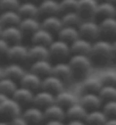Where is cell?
I'll return each instance as SVG.
<instances>
[{"mask_svg":"<svg viewBox=\"0 0 116 125\" xmlns=\"http://www.w3.org/2000/svg\"><path fill=\"white\" fill-rule=\"evenodd\" d=\"M89 57L92 64H97V65H106L112 62L114 59L112 41L103 38H99L98 40L93 41Z\"/></svg>","mask_w":116,"mask_h":125,"instance_id":"obj_1","label":"cell"},{"mask_svg":"<svg viewBox=\"0 0 116 125\" xmlns=\"http://www.w3.org/2000/svg\"><path fill=\"white\" fill-rule=\"evenodd\" d=\"M74 79H85L92 67V62L89 56L85 55H71L67 59Z\"/></svg>","mask_w":116,"mask_h":125,"instance_id":"obj_2","label":"cell"},{"mask_svg":"<svg viewBox=\"0 0 116 125\" xmlns=\"http://www.w3.org/2000/svg\"><path fill=\"white\" fill-rule=\"evenodd\" d=\"M49 50V60L55 62H65V59H68L71 53L70 43L62 41L59 39H55L53 42L48 46Z\"/></svg>","mask_w":116,"mask_h":125,"instance_id":"obj_3","label":"cell"},{"mask_svg":"<svg viewBox=\"0 0 116 125\" xmlns=\"http://www.w3.org/2000/svg\"><path fill=\"white\" fill-rule=\"evenodd\" d=\"M77 30L81 38L89 40L91 42L100 38L99 25L96 20H82V22L77 26Z\"/></svg>","mask_w":116,"mask_h":125,"instance_id":"obj_4","label":"cell"},{"mask_svg":"<svg viewBox=\"0 0 116 125\" xmlns=\"http://www.w3.org/2000/svg\"><path fill=\"white\" fill-rule=\"evenodd\" d=\"M6 57L11 62H17V64L29 62V47L24 46L22 43L10 44Z\"/></svg>","mask_w":116,"mask_h":125,"instance_id":"obj_5","label":"cell"},{"mask_svg":"<svg viewBox=\"0 0 116 125\" xmlns=\"http://www.w3.org/2000/svg\"><path fill=\"white\" fill-rule=\"evenodd\" d=\"M22 114V106L15 101L11 97L7 98L2 104H0V117L10 121L11 118Z\"/></svg>","mask_w":116,"mask_h":125,"instance_id":"obj_6","label":"cell"},{"mask_svg":"<svg viewBox=\"0 0 116 125\" xmlns=\"http://www.w3.org/2000/svg\"><path fill=\"white\" fill-rule=\"evenodd\" d=\"M100 38L106 40L116 39V17H107L98 22Z\"/></svg>","mask_w":116,"mask_h":125,"instance_id":"obj_7","label":"cell"},{"mask_svg":"<svg viewBox=\"0 0 116 125\" xmlns=\"http://www.w3.org/2000/svg\"><path fill=\"white\" fill-rule=\"evenodd\" d=\"M51 74L58 77L59 80H62L64 83H68L74 79L73 72H72L67 62H57L53 64Z\"/></svg>","mask_w":116,"mask_h":125,"instance_id":"obj_8","label":"cell"},{"mask_svg":"<svg viewBox=\"0 0 116 125\" xmlns=\"http://www.w3.org/2000/svg\"><path fill=\"white\" fill-rule=\"evenodd\" d=\"M21 115L29 123V125H39L44 122L43 109L38 108L35 106H30V107L25 108L24 110H22Z\"/></svg>","mask_w":116,"mask_h":125,"instance_id":"obj_9","label":"cell"},{"mask_svg":"<svg viewBox=\"0 0 116 125\" xmlns=\"http://www.w3.org/2000/svg\"><path fill=\"white\" fill-rule=\"evenodd\" d=\"M64 88H65V83L58 77H56L55 75H53V74L44 76L41 80V89L49 91L53 94H57L58 92L63 91Z\"/></svg>","mask_w":116,"mask_h":125,"instance_id":"obj_10","label":"cell"},{"mask_svg":"<svg viewBox=\"0 0 116 125\" xmlns=\"http://www.w3.org/2000/svg\"><path fill=\"white\" fill-rule=\"evenodd\" d=\"M107 17H116V6H114L110 2H107L105 0H100L97 3L93 20L100 21Z\"/></svg>","mask_w":116,"mask_h":125,"instance_id":"obj_11","label":"cell"},{"mask_svg":"<svg viewBox=\"0 0 116 125\" xmlns=\"http://www.w3.org/2000/svg\"><path fill=\"white\" fill-rule=\"evenodd\" d=\"M55 104V94L49 91L40 89L38 91L34 92V97H33V102L32 105L38 107V108L44 109L48 106Z\"/></svg>","mask_w":116,"mask_h":125,"instance_id":"obj_12","label":"cell"},{"mask_svg":"<svg viewBox=\"0 0 116 125\" xmlns=\"http://www.w3.org/2000/svg\"><path fill=\"white\" fill-rule=\"evenodd\" d=\"M96 0H77L76 11L81 15L82 20H93L97 3Z\"/></svg>","mask_w":116,"mask_h":125,"instance_id":"obj_13","label":"cell"},{"mask_svg":"<svg viewBox=\"0 0 116 125\" xmlns=\"http://www.w3.org/2000/svg\"><path fill=\"white\" fill-rule=\"evenodd\" d=\"M41 80L42 79L38 76L37 74H34L30 71H26L24 73V75L22 76V79L18 81V84L21 86H24V88L35 92V91L41 89Z\"/></svg>","mask_w":116,"mask_h":125,"instance_id":"obj_14","label":"cell"},{"mask_svg":"<svg viewBox=\"0 0 116 125\" xmlns=\"http://www.w3.org/2000/svg\"><path fill=\"white\" fill-rule=\"evenodd\" d=\"M1 38H2L5 41H7L9 44H14V43L22 42V40H23V38H24V34L17 25H14V26L2 27Z\"/></svg>","mask_w":116,"mask_h":125,"instance_id":"obj_15","label":"cell"},{"mask_svg":"<svg viewBox=\"0 0 116 125\" xmlns=\"http://www.w3.org/2000/svg\"><path fill=\"white\" fill-rule=\"evenodd\" d=\"M51 69H53V62H50L49 59L31 62L30 72L37 74L41 79H43L44 76L50 75V74H51Z\"/></svg>","mask_w":116,"mask_h":125,"instance_id":"obj_16","label":"cell"},{"mask_svg":"<svg viewBox=\"0 0 116 125\" xmlns=\"http://www.w3.org/2000/svg\"><path fill=\"white\" fill-rule=\"evenodd\" d=\"M40 16H51V15H60L59 1L58 0H43L38 3Z\"/></svg>","mask_w":116,"mask_h":125,"instance_id":"obj_17","label":"cell"},{"mask_svg":"<svg viewBox=\"0 0 116 125\" xmlns=\"http://www.w3.org/2000/svg\"><path fill=\"white\" fill-rule=\"evenodd\" d=\"M40 25H41L42 29L53 33V35H56L58 31L63 26V23H62V20H60V15H51V16L43 17L42 20L40 21Z\"/></svg>","mask_w":116,"mask_h":125,"instance_id":"obj_18","label":"cell"},{"mask_svg":"<svg viewBox=\"0 0 116 125\" xmlns=\"http://www.w3.org/2000/svg\"><path fill=\"white\" fill-rule=\"evenodd\" d=\"M11 98L17 101L21 106H27V105H32L33 102V97H34V92L31 90L24 88V86L18 85L17 89L14 91V93L10 95Z\"/></svg>","mask_w":116,"mask_h":125,"instance_id":"obj_19","label":"cell"},{"mask_svg":"<svg viewBox=\"0 0 116 125\" xmlns=\"http://www.w3.org/2000/svg\"><path fill=\"white\" fill-rule=\"evenodd\" d=\"M79 102L88 112L95 110V109H100L103 106V101L98 95V93H82Z\"/></svg>","mask_w":116,"mask_h":125,"instance_id":"obj_20","label":"cell"},{"mask_svg":"<svg viewBox=\"0 0 116 125\" xmlns=\"http://www.w3.org/2000/svg\"><path fill=\"white\" fill-rule=\"evenodd\" d=\"M17 13L20 14V16L23 17H38L39 18V8L38 3L34 2L33 0H24L21 1L20 6L17 8Z\"/></svg>","mask_w":116,"mask_h":125,"instance_id":"obj_21","label":"cell"},{"mask_svg":"<svg viewBox=\"0 0 116 125\" xmlns=\"http://www.w3.org/2000/svg\"><path fill=\"white\" fill-rule=\"evenodd\" d=\"M17 26L20 27V30L23 32L24 35L25 34L32 35L35 31L41 27V25H40V20L38 17H23L21 18Z\"/></svg>","mask_w":116,"mask_h":125,"instance_id":"obj_22","label":"cell"},{"mask_svg":"<svg viewBox=\"0 0 116 125\" xmlns=\"http://www.w3.org/2000/svg\"><path fill=\"white\" fill-rule=\"evenodd\" d=\"M91 46L92 42L83 38H77L76 40H74L73 42L70 44L71 48V53L72 55H85L89 56L90 50H91Z\"/></svg>","mask_w":116,"mask_h":125,"instance_id":"obj_23","label":"cell"},{"mask_svg":"<svg viewBox=\"0 0 116 125\" xmlns=\"http://www.w3.org/2000/svg\"><path fill=\"white\" fill-rule=\"evenodd\" d=\"M53 40H55V35L53 33L48 32V31L42 29V27H40L39 30H37L31 35L32 44H41V46L48 47Z\"/></svg>","mask_w":116,"mask_h":125,"instance_id":"obj_24","label":"cell"},{"mask_svg":"<svg viewBox=\"0 0 116 125\" xmlns=\"http://www.w3.org/2000/svg\"><path fill=\"white\" fill-rule=\"evenodd\" d=\"M26 72L24 67L21 64H17V62H10L8 65H6L3 67V75L5 77H8V79L13 80V81H16L18 83L22 76L24 75V73Z\"/></svg>","mask_w":116,"mask_h":125,"instance_id":"obj_25","label":"cell"},{"mask_svg":"<svg viewBox=\"0 0 116 125\" xmlns=\"http://www.w3.org/2000/svg\"><path fill=\"white\" fill-rule=\"evenodd\" d=\"M103 83L98 77H85L81 83V93H98L101 89Z\"/></svg>","mask_w":116,"mask_h":125,"instance_id":"obj_26","label":"cell"},{"mask_svg":"<svg viewBox=\"0 0 116 125\" xmlns=\"http://www.w3.org/2000/svg\"><path fill=\"white\" fill-rule=\"evenodd\" d=\"M86 113H88V110L80 102H75L74 105H72L71 107L65 109V118H67L68 121H71V119L84 121Z\"/></svg>","mask_w":116,"mask_h":125,"instance_id":"obj_27","label":"cell"},{"mask_svg":"<svg viewBox=\"0 0 116 125\" xmlns=\"http://www.w3.org/2000/svg\"><path fill=\"white\" fill-rule=\"evenodd\" d=\"M42 59H49L48 47L41 46V44H32L31 47H29V62Z\"/></svg>","mask_w":116,"mask_h":125,"instance_id":"obj_28","label":"cell"},{"mask_svg":"<svg viewBox=\"0 0 116 125\" xmlns=\"http://www.w3.org/2000/svg\"><path fill=\"white\" fill-rule=\"evenodd\" d=\"M21 18L17 10H3L0 13V25L2 27L18 25Z\"/></svg>","mask_w":116,"mask_h":125,"instance_id":"obj_29","label":"cell"},{"mask_svg":"<svg viewBox=\"0 0 116 125\" xmlns=\"http://www.w3.org/2000/svg\"><path fill=\"white\" fill-rule=\"evenodd\" d=\"M57 39L62 40V41H65L67 43H72L74 40H76L77 38H80L79 34V30L77 27L75 26H62L58 33L56 34Z\"/></svg>","mask_w":116,"mask_h":125,"instance_id":"obj_30","label":"cell"},{"mask_svg":"<svg viewBox=\"0 0 116 125\" xmlns=\"http://www.w3.org/2000/svg\"><path fill=\"white\" fill-rule=\"evenodd\" d=\"M43 115H44V121L48 119H58V121H64L65 118V109L62 108L57 104L48 106L43 109Z\"/></svg>","mask_w":116,"mask_h":125,"instance_id":"obj_31","label":"cell"},{"mask_svg":"<svg viewBox=\"0 0 116 125\" xmlns=\"http://www.w3.org/2000/svg\"><path fill=\"white\" fill-rule=\"evenodd\" d=\"M107 118L108 117L105 115V113L101 109H95L86 113L84 122L86 125H104Z\"/></svg>","mask_w":116,"mask_h":125,"instance_id":"obj_32","label":"cell"},{"mask_svg":"<svg viewBox=\"0 0 116 125\" xmlns=\"http://www.w3.org/2000/svg\"><path fill=\"white\" fill-rule=\"evenodd\" d=\"M75 102H77L75 95L67 92V91L63 90V91L58 92L57 94H55V104H57V105L60 106L64 109H67L68 107L74 105Z\"/></svg>","mask_w":116,"mask_h":125,"instance_id":"obj_33","label":"cell"},{"mask_svg":"<svg viewBox=\"0 0 116 125\" xmlns=\"http://www.w3.org/2000/svg\"><path fill=\"white\" fill-rule=\"evenodd\" d=\"M60 20L64 26H75L77 27L82 22V17L76 10L74 11H67V13L60 14Z\"/></svg>","mask_w":116,"mask_h":125,"instance_id":"obj_34","label":"cell"},{"mask_svg":"<svg viewBox=\"0 0 116 125\" xmlns=\"http://www.w3.org/2000/svg\"><path fill=\"white\" fill-rule=\"evenodd\" d=\"M17 86H18V83L16 81L8 79V77L3 76L2 79L0 80V93H3L8 97L13 94L14 91L17 89Z\"/></svg>","mask_w":116,"mask_h":125,"instance_id":"obj_35","label":"cell"},{"mask_svg":"<svg viewBox=\"0 0 116 125\" xmlns=\"http://www.w3.org/2000/svg\"><path fill=\"white\" fill-rule=\"evenodd\" d=\"M98 95L100 97L103 104L106 101H110V100H116V86L103 85L98 92Z\"/></svg>","mask_w":116,"mask_h":125,"instance_id":"obj_36","label":"cell"},{"mask_svg":"<svg viewBox=\"0 0 116 125\" xmlns=\"http://www.w3.org/2000/svg\"><path fill=\"white\" fill-rule=\"evenodd\" d=\"M101 110L105 113V115L108 118L116 117V100H110V101L104 102L101 106Z\"/></svg>","mask_w":116,"mask_h":125,"instance_id":"obj_37","label":"cell"},{"mask_svg":"<svg viewBox=\"0 0 116 125\" xmlns=\"http://www.w3.org/2000/svg\"><path fill=\"white\" fill-rule=\"evenodd\" d=\"M58 1H59L60 14L74 11L77 8V0H58Z\"/></svg>","mask_w":116,"mask_h":125,"instance_id":"obj_38","label":"cell"},{"mask_svg":"<svg viewBox=\"0 0 116 125\" xmlns=\"http://www.w3.org/2000/svg\"><path fill=\"white\" fill-rule=\"evenodd\" d=\"M99 79L103 83V85L116 86V72H114V71H108V72L104 73Z\"/></svg>","mask_w":116,"mask_h":125,"instance_id":"obj_39","label":"cell"},{"mask_svg":"<svg viewBox=\"0 0 116 125\" xmlns=\"http://www.w3.org/2000/svg\"><path fill=\"white\" fill-rule=\"evenodd\" d=\"M21 0H0V11L3 10H17Z\"/></svg>","mask_w":116,"mask_h":125,"instance_id":"obj_40","label":"cell"},{"mask_svg":"<svg viewBox=\"0 0 116 125\" xmlns=\"http://www.w3.org/2000/svg\"><path fill=\"white\" fill-rule=\"evenodd\" d=\"M9 125H29V123L24 119V117L22 115L16 116L9 121Z\"/></svg>","mask_w":116,"mask_h":125,"instance_id":"obj_41","label":"cell"},{"mask_svg":"<svg viewBox=\"0 0 116 125\" xmlns=\"http://www.w3.org/2000/svg\"><path fill=\"white\" fill-rule=\"evenodd\" d=\"M9 43L5 41V40L0 36V57L1 56H6L7 51H8V48H9Z\"/></svg>","mask_w":116,"mask_h":125,"instance_id":"obj_42","label":"cell"},{"mask_svg":"<svg viewBox=\"0 0 116 125\" xmlns=\"http://www.w3.org/2000/svg\"><path fill=\"white\" fill-rule=\"evenodd\" d=\"M43 125H65L64 121H58V119H48L44 121Z\"/></svg>","mask_w":116,"mask_h":125,"instance_id":"obj_43","label":"cell"},{"mask_svg":"<svg viewBox=\"0 0 116 125\" xmlns=\"http://www.w3.org/2000/svg\"><path fill=\"white\" fill-rule=\"evenodd\" d=\"M65 125H86L84 121H79V119H71L67 123H65Z\"/></svg>","mask_w":116,"mask_h":125,"instance_id":"obj_44","label":"cell"},{"mask_svg":"<svg viewBox=\"0 0 116 125\" xmlns=\"http://www.w3.org/2000/svg\"><path fill=\"white\" fill-rule=\"evenodd\" d=\"M104 125H116V117L113 118H107V121L105 122Z\"/></svg>","mask_w":116,"mask_h":125,"instance_id":"obj_45","label":"cell"},{"mask_svg":"<svg viewBox=\"0 0 116 125\" xmlns=\"http://www.w3.org/2000/svg\"><path fill=\"white\" fill-rule=\"evenodd\" d=\"M112 47H113V57H114V59H116V39L113 40Z\"/></svg>","mask_w":116,"mask_h":125,"instance_id":"obj_46","label":"cell"},{"mask_svg":"<svg viewBox=\"0 0 116 125\" xmlns=\"http://www.w3.org/2000/svg\"><path fill=\"white\" fill-rule=\"evenodd\" d=\"M7 98H9L8 95H6V94H3V93H0V104H2L5 100H6Z\"/></svg>","mask_w":116,"mask_h":125,"instance_id":"obj_47","label":"cell"},{"mask_svg":"<svg viewBox=\"0 0 116 125\" xmlns=\"http://www.w3.org/2000/svg\"><path fill=\"white\" fill-rule=\"evenodd\" d=\"M3 76H5V75H3V67H1V66H0V80L2 79Z\"/></svg>","mask_w":116,"mask_h":125,"instance_id":"obj_48","label":"cell"},{"mask_svg":"<svg viewBox=\"0 0 116 125\" xmlns=\"http://www.w3.org/2000/svg\"><path fill=\"white\" fill-rule=\"evenodd\" d=\"M105 1H107V2H110V3H113L114 6H116V0H105Z\"/></svg>","mask_w":116,"mask_h":125,"instance_id":"obj_49","label":"cell"},{"mask_svg":"<svg viewBox=\"0 0 116 125\" xmlns=\"http://www.w3.org/2000/svg\"><path fill=\"white\" fill-rule=\"evenodd\" d=\"M0 125H9V122H6V121H0Z\"/></svg>","mask_w":116,"mask_h":125,"instance_id":"obj_50","label":"cell"},{"mask_svg":"<svg viewBox=\"0 0 116 125\" xmlns=\"http://www.w3.org/2000/svg\"><path fill=\"white\" fill-rule=\"evenodd\" d=\"M34 2H37V3H39V2H41V1H43V0H33Z\"/></svg>","mask_w":116,"mask_h":125,"instance_id":"obj_51","label":"cell"},{"mask_svg":"<svg viewBox=\"0 0 116 125\" xmlns=\"http://www.w3.org/2000/svg\"><path fill=\"white\" fill-rule=\"evenodd\" d=\"M1 32H2V26L0 25V36H1Z\"/></svg>","mask_w":116,"mask_h":125,"instance_id":"obj_52","label":"cell"},{"mask_svg":"<svg viewBox=\"0 0 116 125\" xmlns=\"http://www.w3.org/2000/svg\"><path fill=\"white\" fill-rule=\"evenodd\" d=\"M96 1H100V0H96Z\"/></svg>","mask_w":116,"mask_h":125,"instance_id":"obj_53","label":"cell"},{"mask_svg":"<svg viewBox=\"0 0 116 125\" xmlns=\"http://www.w3.org/2000/svg\"><path fill=\"white\" fill-rule=\"evenodd\" d=\"M21 1H24V0H21Z\"/></svg>","mask_w":116,"mask_h":125,"instance_id":"obj_54","label":"cell"}]
</instances>
